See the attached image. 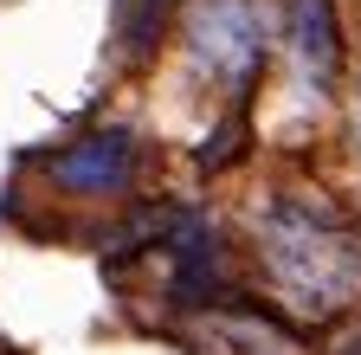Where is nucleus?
<instances>
[{
    "label": "nucleus",
    "mask_w": 361,
    "mask_h": 355,
    "mask_svg": "<svg viewBox=\"0 0 361 355\" xmlns=\"http://www.w3.org/2000/svg\"><path fill=\"white\" fill-rule=\"evenodd\" d=\"M264 265L303 310H336L361 291V246L348 233H336L323 213L290 207V200H271L264 207Z\"/></svg>",
    "instance_id": "obj_1"
},
{
    "label": "nucleus",
    "mask_w": 361,
    "mask_h": 355,
    "mask_svg": "<svg viewBox=\"0 0 361 355\" xmlns=\"http://www.w3.org/2000/svg\"><path fill=\"white\" fill-rule=\"evenodd\" d=\"M180 39H188V59L219 84L226 97H239L245 84L258 78L271 39V7L264 0H188V13H180Z\"/></svg>",
    "instance_id": "obj_2"
},
{
    "label": "nucleus",
    "mask_w": 361,
    "mask_h": 355,
    "mask_svg": "<svg viewBox=\"0 0 361 355\" xmlns=\"http://www.w3.org/2000/svg\"><path fill=\"white\" fill-rule=\"evenodd\" d=\"M45 181H59L65 194H84V200L123 194L135 181V136L129 129H90L59 155H45Z\"/></svg>",
    "instance_id": "obj_3"
},
{
    "label": "nucleus",
    "mask_w": 361,
    "mask_h": 355,
    "mask_svg": "<svg viewBox=\"0 0 361 355\" xmlns=\"http://www.w3.org/2000/svg\"><path fill=\"white\" fill-rule=\"evenodd\" d=\"M290 65H297V84L310 104H323L329 78H336V20H329V0H290Z\"/></svg>",
    "instance_id": "obj_4"
},
{
    "label": "nucleus",
    "mask_w": 361,
    "mask_h": 355,
    "mask_svg": "<svg viewBox=\"0 0 361 355\" xmlns=\"http://www.w3.org/2000/svg\"><path fill=\"white\" fill-rule=\"evenodd\" d=\"M355 149H361V91H355Z\"/></svg>",
    "instance_id": "obj_5"
}]
</instances>
